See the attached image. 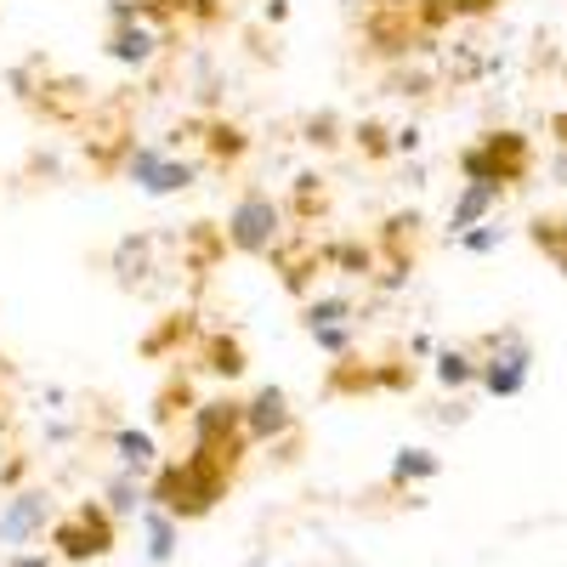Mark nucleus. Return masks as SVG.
Returning a JSON list of instances; mask_svg holds the SVG:
<instances>
[{"label": "nucleus", "instance_id": "21", "mask_svg": "<svg viewBox=\"0 0 567 567\" xmlns=\"http://www.w3.org/2000/svg\"><path fill=\"white\" fill-rule=\"evenodd\" d=\"M194 403H199V392H194V374H182V369H171L165 381H159V392H154V425L159 432H176V425L194 414Z\"/></svg>", "mask_w": 567, "mask_h": 567}, {"label": "nucleus", "instance_id": "3", "mask_svg": "<svg viewBox=\"0 0 567 567\" xmlns=\"http://www.w3.org/2000/svg\"><path fill=\"white\" fill-rule=\"evenodd\" d=\"M460 171H465V182H494L511 194L534 171V142L523 131H483L477 142L460 148Z\"/></svg>", "mask_w": 567, "mask_h": 567}, {"label": "nucleus", "instance_id": "10", "mask_svg": "<svg viewBox=\"0 0 567 567\" xmlns=\"http://www.w3.org/2000/svg\"><path fill=\"white\" fill-rule=\"evenodd\" d=\"M261 261H272L278 284H284V290H290L296 301H307V296H312V284H318V272H329L323 245L312 239V233H290V227H284V239H278Z\"/></svg>", "mask_w": 567, "mask_h": 567}, {"label": "nucleus", "instance_id": "6", "mask_svg": "<svg viewBox=\"0 0 567 567\" xmlns=\"http://www.w3.org/2000/svg\"><path fill=\"white\" fill-rule=\"evenodd\" d=\"M284 205L267 194V187H245L239 199H233V210H227V221H221V233H227V250L233 256H267L278 239H284Z\"/></svg>", "mask_w": 567, "mask_h": 567}, {"label": "nucleus", "instance_id": "19", "mask_svg": "<svg viewBox=\"0 0 567 567\" xmlns=\"http://www.w3.org/2000/svg\"><path fill=\"white\" fill-rule=\"evenodd\" d=\"M103 52H109L114 63H125V69H142V63H154L159 34H154L148 23H142V18H125V23H114V29H109Z\"/></svg>", "mask_w": 567, "mask_h": 567}, {"label": "nucleus", "instance_id": "25", "mask_svg": "<svg viewBox=\"0 0 567 567\" xmlns=\"http://www.w3.org/2000/svg\"><path fill=\"white\" fill-rule=\"evenodd\" d=\"M528 245L567 278V210H539V216L528 221Z\"/></svg>", "mask_w": 567, "mask_h": 567}, {"label": "nucleus", "instance_id": "14", "mask_svg": "<svg viewBox=\"0 0 567 567\" xmlns=\"http://www.w3.org/2000/svg\"><path fill=\"white\" fill-rule=\"evenodd\" d=\"M199 341V307H171L165 318H154V329L136 341V358L142 363H165L176 358L182 347H194Z\"/></svg>", "mask_w": 567, "mask_h": 567}, {"label": "nucleus", "instance_id": "31", "mask_svg": "<svg viewBox=\"0 0 567 567\" xmlns=\"http://www.w3.org/2000/svg\"><path fill=\"white\" fill-rule=\"evenodd\" d=\"M437 381H443L449 392L471 386V381H477V358H471L465 347H449V352H437Z\"/></svg>", "mask_w": 567, "mask_h": 567}, {"label": "nucleus", "instance_id": "32", "mask_svg": "<svg viewBox=\"0 0 567 567\" xmlns=\"http://www.w3.org/2000/svg\"><path fill=\"white\" fill-rule=\"evenodd\" d=\"M352 142H358V154H363V159H374V165L392 159V148H398L392 131H386L381 120H358V125H352Z\"/></svg>", "mask_w": 567, "mask_h": 567}, {"label": "nucleus", "instance_id": "15", "mask_svg": "<svg viewBox=\"0 0 567 567\" xmlns=\"http://www.w3.org/2000/svg\"><path fill=\"white\" fill-rule=\"evenodd\" d=\"M176 256H182V272L194 278V284H210V272L227 261V233H221V221H187Z\"/></svg>", "mask_w": 567, "mask_h": 567}, {"label": "nucleus", "instance_id": "37", "mask_svg": "<svg viewBox=\"0 0 567 567\" xmlns=\"http://www.w3.org/2000/svg\"><path fill=\"white\" fill-rule=\"evenodd\" d=\"M414 18H420L425 40H432V34H443L454 23V7H449V0H414Z\"/></svg>", "mask_w": 567, "mask_h": 567}, {"label": "nucleus", "instance_id": "2", "mask_svg": "<svg viewBox=\"0 0 567 567\" xmlns=\"http://www.w3.org/2000/svg\"><path fill=\"white\" fill-rule=\"evenodd\" d=\"M80 125H85V165H91V176L97 182L120 176L125 154L136 148V97L131 91H114V97L91 103V114Z\"/></svg>", "mask_w": 567, "mask_h": 567}, {"label": "nucleus", "instance_id": "23", "mask_svg": "<svg viewBox=\"0 0 567 567\" xmlns=\"http://www.w3.org/2000/svg\"><path fill=\"white\" fill-rule=\"evenodd\" d=\"M329 205H336V194H329V176L301 171V176H296V187H290V205H284V216L301 221V227H312V221H323V216H329Z\"/></svg>", "mask_w": 567, "mask_h": 567}, {"label": "nucleus", "instance_id": "8", "mask_svg": "<svg viewBox=\"0 0 567 567\" xmlns=\"http://www.w3.org/2000/svg\"><path fill=\"white\" fill-rule=\"evenodd\" d=\"M120 176H131L142 194H154V199H171V194H187V187L199 182V165H187V159H176L165 142H136V148L125 154V171Z\"/></svg>", "mask_w": 567, "mask_h": 567}, {"label": "nucleus", "instance_id": "28", "mask_svg": "<svg viewBox=\"0 0 567 567\" xmlns=\"http://www.w3.org/2000/svg\"><path fill=\"white\" fill-rule=\"evenodd\" d=\"M114 460H120V471H154L159 465V443H154V432H136V425H120L114 432Z\"/></svg>", "mask_w": 567, "mask_h": 567}, {"label": "nucleus", "instance_id": "22", "mask_svg": "<svg viewBox=\"0 0 567 567\" xmlns=\"http://www.w3.org/2000/svg\"><path fill=\"white\" fill-rule=\"evenodd\" d=\"M499 199H505V187H494V182H465L460 194H454V205H449V233L460 239L465 227L488 221V210H499Z\"/></svg>", "mask_w": 567, "mask_h": 567}, {"label": "nucleus", "instance_id": "36", "mask_svg": "<svg viewBox=\"0 0 567 567\" xmlns=\"http://www.w3.org/2000/svg\"><path fill=\"white\" fill-rule=\"evenodd\" d=\"M374 381H381V392H409L414 386V363H403L398 352L374 363Z\"/></svg>", "mask_w": 567, "mask_h": 567}, {"label": "nucleus", "instance_id": "12", "mask_svg": "<svg viewBox=\"0 0 567 567\" xmlns=\"http://www.w3.org/2000/svg\"><path fill=\"white\" fill-rule=\"evenodd\" d=\"M45 528H52V494L18 488L12 499H0V550H29Z\"/></svg>", "mask_w": 567, "mask_h": 567}, {"label": "nucleus", "instance_id": "11", "mask_svg": "<svg viewBox=\"0 0 567 567\" xmlns=\"http://www.w3.org/2000/svg\"><path fill=\"white\" fill-rule=\"evenodd\" d=\"M420 210H392L381 221V233H374V267L386 272V284H403L420 261Z\"/></svg>", "mask_w": 567, "mask_h": 567}, {"label": "nucleus", "instance_id": "9", "mask_svg": "<svg viewBox=\"0 0 567 567\" xmlns=\"http://www.w3.org/2000/svg\"><path fill=\"white\" fill-rule=\"evenodd\" d=\"M534 374V347L516 336V329H499V336H488V352L477 358V381L488 398H516L528 386Z\"/></svg>", "mask_w": 567, "mask_h": 567}, {"label": "nucleus", "instance_id": "18", "mask_svg": "<svg viewBox=\"0 0 567 567\" xmlns=\"http://www.w3.org/2000/svg\"><path fill=\"white\" fill-rule=\"evenodd\" d=\"M194 363H199L205 374H216V381H245L250 352H245V341L233 336V329H199V341H194Z\"/></svg>", "mask_w": 567, "mask_h": 567}, {"label": "nucleus", "instance_id": "30", "mask_svg": "<svg viewBox=\"0 0 567 567\" xmlns=\"http://www.w3.org/2000/svg\"><path fill=\"white\" fill-rule=\"evenodd\" d=\"M323 261H329V272L374 278V245H358V239H336V245H323Z\"/></svg>", "mask_w": 567, "mask_h": 567}, {"label": "nucleus", "instance_id": "27", "mask_svg": "<svg viewBox=\"0 0 567 567\" xmlns=\"http://www.w3.org/2000/svg\"><path fill=\"white\" fill-rule=\"evenodd\" d=\"M136 523H142V539H148V561H171V556H176L182 523H176L171 511H159V505H142V511H136Z\"/></svg>", "mask_w": 567, "mask_h": 567}, {"label": "nucleus", "instance_id": "40", "mask_svg": "<svg viewBox=\"0 0 567 567\" xmlns=\"http://www.w3.org/2000/svg\"><path fill=\"white\" fill-rule=\"evenodd\" d=\"M460 245H465L471 256H488V250L499 245V227H494V221H477V227H465V233H460Z\"/></svg>", "mask_w": 567, "mask_h": 567}, {"label": "nucleus", "instance_id": "5", "mask_svg": "<svg viewBox=\"0 0 567 567\" xmlns=\"http://www.w3.org/2000/svg\"><path fill=\"white\" fill-rule=\"evenodd\" d=\"M187 437H194V449H205L210 460H221L233 477H239L245 454L256 449L245 437V398H205V403H194V414H187Z\"/></svg>", "mask_w": 567, "mask_h": 567}, {"label": "nucleus", "instance_id": "24", "mask_svg": "<svg viewBox=\"0 0 567 567\" xmlns=\"http://www.w3.org/2000/svg\"><path fill=\"white\" fill-rule=\"evenodd\" d=\"M109 12H114V23L142 18L148 29L171 34V29H182V23H187V0H109Z\"/></svg>", "mask_w": 567, "mask_h": 567}, {"label": "nucleus", "instance_id": "38", "mask_svg": "<svg viewBox=\"0 0 567 567\" xmlns=\"http://www.w3.org/2000/svg\"><path fill=\"white\" fill-rule=\"evenodd\" d=\"M301 136L312 142V148H336V142H341V120H336V114H312V120L301 125Z\"/></svg>", "mask_w": 567, "mask_h": 567}, {"label": "nucleus", "instance_id": "33", "mask_svg": "<svg viewBox=\"0 0 567 567\" xmlns=\"http://www.w3.org/2000/svg\"><path fill=\"white\" fill-rule=\"evenodd\" d=\"M142 505H148V488L136 483V471H120V477L109 483V511L114 516H136Z\"/></svg>", "mask_w": 567, "mask_h": 567}, {"label": "nucleus", "instance_id": "34", "mask_svg": "<svg viewBox=\"0 0 567 567\" xmlns=\"http://www.w3.org/2000/svg\"><path fill=\"white\" fill-rule=\"evenodd\" d=\"M307 336H312L329 358H341V352H352V341H358V318H341V323H312Z\"/></svg>", "mask_w": 567, "mask_h": 567}, {"label": "nucleus", "instance_id": "7", "mask_svg": "<svg viewBox=\"0 0 567 567\" xmlns=\"http://www.w3.org/2000/svg\"><path fill=\"white\" fill-rule=\"evenodd\" d=\"M358 34L374 58H409L420 52V18H414V0H363V18H358Z\"/></svg>", "mask_w": 567, "mask_h": 567}, {"label": "nucleus", "instance_id": "16", "mask_svg": "<svg viewBox=\"0 0 567 567\" xmlns=\"http://www.w3.org/2000/svg\"><path fill=\"white\" fill-rule=\"evenodd\" d=\"M296 432V409L284 398V386H261L256 398H245V437L250 443H278Z\"/></svg>", "mask_w": 567, "mask_h": 567}, {"label": "nucleus", "instance_id": "4", "mask_svg": "<svg viewBox=\"0 0 567 567\" xmlns=\"http://www.w3.org/2000/svg\"><path fill=\"white\" fill-rule=\"evenodd\" d=\"M45 539H52V550L63 556V561H103V556H114V545H120V516L103 505V499H80L74 511H63L52 528H45Z\"/></svg>", "mask_w": 567, "mask_h": 567}, {"label": "nucleus", "instance_id": "43", "mask_svg": "<svg viewBox=\"0 0 567 567\" xmlns=\"http://www.w3.org/2000/svg\"><path fill=\"white\" fill-rule=\"evenodd\" d=\"M550 136H556L561 148H567V109H556V114H550Z\"/></svg>", "mask_w": 567, "mask_h": 567}, {"label": "nucleus", "instance_id": "17", "mask_svg": "<svg viewBox=\"0 0 567 567\" xmlns=\"http://www.w3.org/2000/svg\"><path fill=\"white\" fill-rule=\"evenodd\" d=\"M199 148H205L210 171H239L256 148V136L239 120H199Z\"/></svg>", "mask_w": 567, "mask_h": 567}, {"label": "nucleus", "instance_id": "13", "mask_svg": "<svg viewBox=\"0 0 567 567\" xmlns=\"http://www.w3.org/2000/svg\"><path fill=\"white\" fill-rule=\"evenodd\" d=\"M18 97H23L29 114L45 120V125H80V120L91 114V91H85V80H74V74H63V80L45 74L34 91H18Z\"/></svg>", "mask_w": 567, "mask_h": 567}, {"label": "nucleus", "instance_id": "1", "mask_svg": "<svg viewBox=\"0 0 567 567\" xmlns=\"http://www.w3.org/2000/svg\"><path fill=\"white\" fill-rule=\"evenodd\" d=\"M227 488H233V471L221 460H210L205 449H187V454L154 465L148 505L171 511L176 523H199V516H210L227 499Z\"/></svg>", "mask_w": 567, "mask_h": 567}, {"label": "nucleus", "instance_id": "41", "mask_svg": "<svg viewBox=\"0 0 567 567\" xmlns=\"http://www.w3.org/2000/svg\"><path fill=\"white\" fill-rule=\"evenodd\" d=\"M449 7H454V18H494L505 0H449Z\"/></svg>", "mask_w": 567, "mask_h": 567}, {"label": "nucleus", "instance_id": "29", "mask_svg": "<svg viewBox=\"0 0 567 567\" xmlns=\"http://www.w3.org/2000/svg\"><path fill=\"white\" fill-rule=\"evenodd\" d=\"M437 471H443V460H437L432 449H398L386 483H392V488H414V483H432Z\"/></svg>", "mask_w": 567, "mask_h": 567}, {"label": "nucleus", "instance_id": "35", "mask_svg": "<svg viewBox=\"0 0 567 567\" xmlns=\"http://www.w3.org/2000/svg\"><path fill=\"white\" fill-rule=\"evenodd\" d=\"M352 312H358L352 296H307V301H301L307 329H312V323H341V318H352Z\"/></svg>", "mask_w": 567, "mask_h": 567}, {"label": "nucleus", "instance_id": "39", "mask_svg": "<svg viewBox=\"0 0 567 567\" xmlns=\"http://www.w3.org/2000/svg\"><path fill=\"white\" fill-rule=\"evenodd\" d=\"M187 23L194 29H221L227 23V0H187Z\"/></svg>", "mask_w": 567, "mask_h": 567}, {"label": "nucleus", "instance_id": "20", "mask_svg": "<svg viewBox=\"0 0 567 567\" xmlns=\"http://www.w3.org/2000/svg\"><path fill=\"white\" fill-rule=\"evenodd\" d=\"M363 392H381V381H374V358H363L352 347V352H341L336 363H329L323 398H363Z\"/></svg>", "mask_w": 567, "mask_h": 567}, {"label": "nucleus", "instance_id": "42", "mask_svg": "<svg viewBox=\"0 0 567 567\" xmlns=\"http://www.w3.org/2000/svg\"><path fill=\"white\" fill-rule=\"evenodd\" d=\"M0 567H52V556H34V550H7Z\"/></svg>", "mask_w": 567, "mask_h": 567}, {"label": "nucleus", "instance_id": "26", "mask_svg": "<svg viewBox=\"0 0 567 567\" xmlns=\"http://www.w3.org/2000/svg\"><path fill=\"white\" fill-rule=\"evenodd\" d=\"M114 272H120V290H148V272H154V239L136 233V239H120L114 250Z\"/></svg>", "mask_w": 567, "mask_h": 567}]
</instances>
